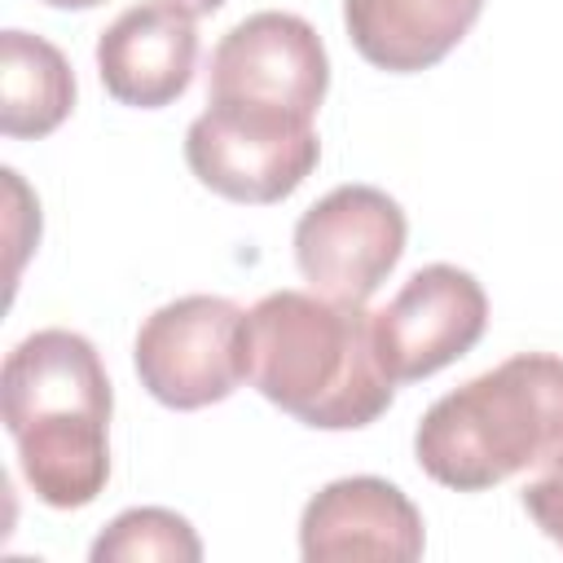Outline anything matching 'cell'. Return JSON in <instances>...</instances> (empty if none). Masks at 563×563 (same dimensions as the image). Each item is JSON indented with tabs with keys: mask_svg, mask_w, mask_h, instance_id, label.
Here are the masks:
<instances>
[{
	"mask_svg": "<svg viewBox=\"0 0 563 563\" xmlns=\"http://www.w3.org/2000/svg\"><path fill=\"white\" fill-rule=\"evenodd\" d=\"M484 325V286L457 264H427L374 312V343L391 383H418L466 356Z\"/></svg>",
	"mask_w": 563,
	"mask_h": 563,
	"instance_id": "ba28073f",
	"label": "cell"
},
{
	"mask_svg": "<svg viewBox=\"0 0 563 563\" xmlns=\"http://www.w3.org/2000/svg\"><path fill=\"white\" fill-rule=\"evenodd\" d=\"M523 510L528 519L563 550V457L545 466L528 488H523Z\"/></svg>",
	"mask_w": 563,
	"mask_h": 563,
	"instance_id": "5bb4252c",
	"label": "cell"
},
{
	"mask_svg": "<svg viewBox=\"0 0 563 563\" xmlns=\"http://www.w3.org/2000/svg\"><path fill=\"white\" fill-rule=\"evenodd\" d=\"M167 4H176V9H185V13H194V18H202V13H216V9L229 4V0H167Z\"/></svg>",
	"mask_w": 563,
	"mask_h": 563,
	"instance_id": "9a60e30c",
	"label": "cell"
},
{
	"mask_svg": "<svg viewBox=\"0 0 563 563\" xmlns=\"http://www.w3.org/2000/svg\"><path fill=\"white\" fill-rule=\"evenodd\" d=\"M330 88V57L312 22L282 9H260L229 26L211 53L207 101L264 106L312 119Z\"/></svg>",
	"mask_w": 563,
	"mask_h": 563,
	"instance_id": "52a82bcc",
	"label": "cell"
},
{
	"mask_svg": "<svg viewBox=\"0 0 563 563\" xmlns=\"http://www.w3.org/2000/svg\"><path fill=\"white\" fill-rule=\"evenodd\" d=\"M185 163L211 194L268 207L290 198L312 176L321 163V141L312 119L207 101L185 132Z\"/></svg>",
	"mask_w": 563,
	"mask_h": 563,
	"instance_id": "5b68a950",
	"label": "cell"
},
{
	"mask_svg": "<svg viewBox=\"0 0 563 563\" xmlns=\"http://www.w3.org/2000/svg\"><path fill=\"white\" fill-rule=\"evenodd\" d=\"M427 528L418 506L378 475H347L308 497L299 515V554L308 563L334 559H383L413 563L422 559Z\"/></svg>",
	"mask_w": 563,
	"mask_h": 563,
	"instance_id": "9c48e42d",
	"label": "cell"
},
{
	"mask_svg": "<svg viewBox=\"0 0 563 563\" xmlns=\"http://www.w3.org/2000/svg\"><path fill=\"white\" fill-rule=\"evenodd\" d=\"M246 383L317 431L369 427L396 396L374 312L317 290H273L246 312Z\"/></svg>",
	"mask_w": 563,
	"mask_h": 563,
	"instance_id": "6da1fadb",
	"label": "cell"
},
{
	"mask_svg": "<svg viewBox=\"0 0 563 563\" xmlns=\"http://www.w3.org/2000/svg\"><path fill=\"white\" fill-rule=\"evenodd\" d=\"M409 220L374 185H339L295 224V264L303 282L343 303H365L400 264Z\"/></svg>",
	"mask_w": 563,
	"mask_h": 563,
	"instance_id": "8992f818",
	"label": "cell"
},
{
	"mask_svg": "<svg viewBox=\"0 0 563 563\" xmlns=\"http://www.w3.org/2000/svg\"><path fill=\"white\" fill-rule=\"evenodd\" d=\"M484 13V0H343L352 48L391 75L444 62Z\"/></svg>",
	"mask_w": 563,
	"mask_h": 563,
	"instance_id": "8fae6325",
	"label": "cell"
},
{
	"mask_svg": "<svg viewBox=\"0 0 563 563\" xmlns=\"http://www.w3.org/2000/svg\"><path fill=\"white\" fill-rule=\"evenodd\" d=\"M198 66V26L194 13L145 0L123 9L97 40V75L119 106L158 110L172 106Z\"/></svg>",
	"mask_w": 563,
	"mask_h": 563,
	"instance_id": "30bf717a",
	"label": "cell"
},
{
	"mask_svg": "<svg viewBox=\"0 0 563 563\" xmlns=\"http://www.w3.org/2000/svg\"><path fill=\"white\" fill-rule=\"evenodd\" d=\"M114 391L101 352L62 325L26 334L0 369V413L22 479L53 510H79L110 479Z\"/></svg>",
	"mask_w": 563,
	"mask_h": 563,
	"instance_id": "7a4b0ae2",
	"label": "cell"
},
{
	"mask_svg": "<svg viewBox=\"0 0 563 563\" xmlns=\"http://www.w3.org/2000/svg\"><path fill=\"white\" fill-rule=\"evenodd\" d=\"M48 9H97V4H106V0H44Z\"/></svg>",
	"mask_w": 563,
	"mask_h": 563,
	"instance_id": "2e32d148",
	"label": "cell"
},
{
	"mask_svg": "<svg viewBox=\"0 0 563 563\" xmlns=\"http://www.w3.org/2000/svg\"><path fill=\"white\" fill-rule=\"evenodd\" d=\"M75 110V70L44 35L9 26L0 35V132L13 141H40Z\"/></svg>",
	"mask_w": 563,
	"mask_h": 563,
	"instance_id": "7c38bea8",
	"label": "cell"
},
{
	"mask_svg": "<svg viewBox=\"0 0 563 563\" xmlns=\"http://www.w3.org/2000/svg\"><path fill=\"white\" fill-rule=\"evenodd\" d=\"M92 563H198L202 559V541L189 528L185 515L163 510V506H132L123 515H114L101 537L88 550Z\"/></svg>",
	"mask_w": 563,
	"mask_h": 563,
	"instance_id": "4fadbf2b",
	"label": "cell"
},
{
	"mask_svg": "<svg viewBox=\"0 0 563 563\" xmlns=\"http://www.w3.org/2000/svg\"><path fill=\"white\" fill-rule=\"evenodd\" d=\"M413 457L453 493L554 466L563 457V356L519 352L444 391L413 431Z\"/></svg>",
	"mask_w": 563,
	"mask_h": 563,
	"instance_id": "3957f363",
	"label": "cell"
},
{
	"mask_svg": "<svg viewBox=\"0 0 563 563\" xmlns=\"http://www.w3.org/2000/svg\"><path fill=\"white\" fill-rule=\"evenodd\" d=\"M132 365L167 409L220 405L246 378V312L224 295H180L141 321Z\"/></svg>",
	"mask_w": 563,
	"mask_h": 563,
	"instance_id": "277c9868",
	"label": "cell"
}]
</instances>
